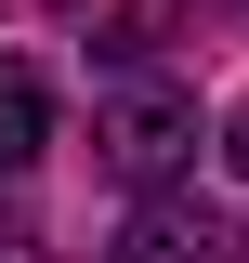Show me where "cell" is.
I'll return each mask as SVG.
<instances>
[{"label": "cell", "mask_w": 249, "mask_h": 263, "mask_svg": "<svg viewBox=\"0 0 249 263\" xmlns=\"http://www.w3.org/2000/svg\"><path fill=\"white\" fill-rule=\"evenodd\" d=\"M92 145H105V171H118V184L157 197L171 171H197V92H171V79H105Z\"/></svg>", "instance_id": "cell-1"}, {"label": "cell", "mask_w": 249, "mask_h": 263, "mask_svg": "<svg viewBox=\"0 0 249 263\" xmlns=\"http://www.w3.org/2000/svg\"><path fill=\"white\" fill-rule=\"evenodd\" d=\"M39 145H53V92H39V66L0 53V171H27Z\"/></svg>", "instance_id": "cell-2"}, {"label": "cell", "mask_w": 249, "mask_h": 263, "mask_svg": "<svg viewBox=\"0 0 249 263\" xmlns=\"http://www.w3.org/2000/svg\"><path fill=\"white\" fill-rule=\"evenodd\" d=\"M105 263H210V237H197L184 211H157V197H144V211L118 224V250H105Z\"/></svg>", "instance_id": "cell-3"}, {"label": "cell", "mask_w": 249, "mask_h": 263, "mask_svg": "<svg viewBox=\"0 0 249 263\" xmlns=\"http://www.w3.org/2000/svg\"><path fill=\"white\" fill-rule=\"evenodd\" d=\"M223 158H236V184H249V105H236V119H223Z\"/></svg>", "instance_id": "cell-4"}]
</instances>
